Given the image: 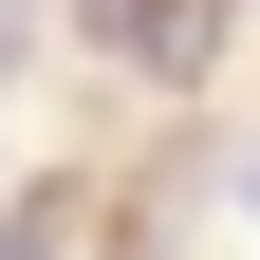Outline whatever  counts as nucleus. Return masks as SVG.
Instances as JSON below:
<instances>
[{"label":"nucleus","mask_w":260,"mask_h":260,"mask_svg":"<svg viewBox=\"0 0 260 260\" xmlns=\"http://www.w3.org/2000/svg\"><path fill=\"white\" fill-rule=\"evenodd\" d=\"M242 205H260V168H242Z\"/></svg>","instance_id":"3"},{"label":"nucleus","mask_w":260,"mask_h":260,"mask_svg":"<svg viewBox=\"0 0 260 260\" xmlns=\"http://www.w3.org/2000/svg\"><path fill=\"white\" fill-rule=\"evenodd\" d=\"M75 38L130 56V75H205L223 56V0H75Z\"/></svg>","instance_id":"1"},{"label":"nucleus","mask_w":260,"mask_h":260,"mask_svg":"<svg viewBox=\"0 0 260 260\" xmlns=\"http://www.w3.org/2000/svg\"><path fill=\"white\" fill-rule=\"evenodd\" d=\"M19 38H38V19H19V0H0V75H19Z\"/></svg>","instance_id":"2"}]
</instances>
